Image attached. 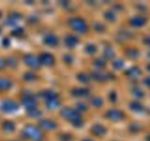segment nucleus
Segmentation results:
<instances>
[{
	"label": "nucleus",
	"mask_w": 150,
	"mask_h": 141,
	"mask_svg": "<svg viewBox=\"0 0 150 141\" xmlns=\"http://www.w3.org/2000/svg\"><path fill=\"white\" fill-rule=\"evenodd\" d=\"M130 107H131V109L133 110H136V111H137V110H140L141 105L139 104H138V103L134 102L130 105Z\"/></svg>",
	"instance_id": "4c0bfd02"
},
{
	"label": "nucleus",
	"mask_w": 150,
	"mask_h": 141,
	"mask_svg": "<svg viewBox=\"0 0 150 141\" xmlns=\"http://www.w3.org/2000/svg\"><path fill=\"white\" fill-rule=\"evenodd\" d=\"M23 135L25 137L32 141H41L43 138L42 130L32 124H28L25 126L23 130Z\"/></svg>",
	"instance_id": "f03ea898"
},
{
	"label": "nucleus",
	"mask_w": 150,
	"mask_h": 141,
	"mask_svg": "<svg viewBox=\"0 0 150 141\" xmlns=\"http://www.w3.org/2000/svg\"><path fill=\"white\" fill-rule=\"evenodd\" d=\"M113 66L116 69H121L124 66V62L122 60H114V63H113Z\"/></svg>",
	"instance_id": "7c9ffc66"
},
{
	"label": "nucleus",
	"mask_w": 150,
	"mask_h": 141,
	"mask_svg": "<svg viewBox=\"0 0 150 141\" xmlns=\"http://www.w3.org/2000/svg\"><path fill=\"white\" fill-rule=\"evenodd\" d=\"M83 141H93V140L91 139H85V140H83Z\"/></svg>",
	"instance_id": "a19ab883"
},
{
	"label": "nucleus",
	"mask_w": 150,
	"mask_h": 141,
	"mask_svg": "<svg viewBox=\"0 0 150 141\" xmlns=\"http://www.w3.org/2000/svg\"><path fill=\"white\" fill-rule=\"evenodd\" d=\"M90 93L89 90L86 88H77L72 90V94L77 97H83L88 95Z\"/></svg>",
	"instance_id": "ddd939ff"
},
{
	"label": "nucleus",
	"mask_w": 150,
	"mask_h": 141,
	"mask_svg": "<svg viewBox=\"0 0 150 141\" xmlns=\"http://www.w3.org/2000/svg\"><path fill=\"white\" fill-rule=\"evenodd\" d=\"M22 104L27 110H29V109L35 108L38 104V101L32 93L29 91H26V93L22 94Z\"/></svg>",
	"instance_id": "20e7f679"
},
{
	"label": "nucleus",
	"mask_w": 150,
	"mask_h": 141,
	"mask_svg": "<svg viewBox=\"0 0 150 141\" xmlns=\"http://www.w3.org/2000/svg\"><path fill=\"white\" fill-rule=\"evenodd\" d=\"M10 141H17V140H10Z\"/></svg>",
	"instance_id": "a18cd8bd"
},
{
	"label": "nucleus",
	"mask_w": 150,
	"mask_h": 141,
	"mask_svg": "<svg viewBox=\"0 0 150 141\" xmlns=\"http://www.w3.org/2000/svg\"><path fill=\"white\" fill-rule=\"evenodd\" d=\"M24 62L29 67L33 69H38L41 66L38 57L32 54H26L24 57Z\"/></svg>",
	"instance_id": "423d86ee"
},
{
	"label": "nucleus",
	"mask_w": 150,
	"mask_h": 141,
	"mask_svg": "<svg viewBox=\"0 0 150 141\" xmlns=\"http://www.w3.org/2000/svg\"><path fill=\"white\" fill-rule=\"evenodd\" d=\"M2 45L4 47H8L10 45V41L8 38H4L2 41Z\"/></svg>",
	"instance_id": "58836bf2"
},
{
	"label": "nucleus",
	"mask_w": 150,
	"mask_h": 141,
	"mask_svg": "<svg viewBox=\"0 0 150 141\" xmlns=\"http://www.w3.org/2000/svg\"><path fill=\"white\" fill-rule=\"evenodd\" d=\"M6 66L5 63V60H3L2 58H0V70L1 69H3Z\"/></svg>",
	"instance_id": "ea45409f"
},
{
	"label": "nucleus",
	"mask_w": 150,
	"mask_h": 141,
	"mask_svg": "<svg viewBox=\"0 0 150 141\" xmlns=\"http://www.w3.org/2000/svg\"><path fill=\"white\" fill-rule=\"evenodd\" d=\"M64 43H65L66 46L67 47L73 48V47H76L78 43H79V38L73 35H67V36H66L65 39H64Z\"/></svg>",
	"instance_id": "f8f14e48"
},
{
	"label": "nucleus",
	"mask_w": 150,
	"mask_h": 141,
	"mask_svg": "<svg viewBox=\"0 0 150 141\" xmlns=\"http://www.w3.org/2000/svg\"><path fill=\"white\" fill-rule=\"evenodd\" d=\"M103 56L106 60H111L115 57V52L111 47H106L103 51Z\"/></svg>",
	"instance_id": "6ab92c4d"
},
{
	"label": "nucleus",
	"mask_w": 150,
	"mask_h": 141,
	"mask_svg": "<svg viewBox=\"0 0 150 141\" xmlns=\"http://www.w3.org/2000/svg\"><path fill=\"white\" fill-rule=\"evenodd\" d=\"M60 114L64 119L71 122L73 126L76 127H81L83 124V120L81 115V113L75 109L69 107H64L61 110Z\"/></svg>",
	"instance_id": "f257e3e1"
},
{
	"label": "nucleus",
	"mask_w": 150,
	"mask_h": 141,
	"mask_svg": "<svg viewBox=\"0 0 150 141\" xmlns=\"http://www.w3.org/2000/svg\"><path fill=\"white\" fill-rule=\"evenodd\" d=\"M2 129L7 132H12L16 129V124L11 120H6L3 123Z\"/></svg>",
	"instance_id": "f3484780"
},
{
	"label": "nucleus",
	"mask_w": 150,
	"mask_h": 141,
	"mask_svg": "<svg viewBox=\"0 0 150 141\" xmlns=\"http://www.w3.org/2000/svg\"><path fill=\"white\" fill-rule=\"evenodd\" d=\"M109 99L110 101L114 102L117 101V93L115 91H111L109 93Z\"/></svg>",
	"instance_id": "c9c22d12"
},
{
	"label": "nucleus",
	"mask_w": 150,
	"mask_h": 141,
	"mask_svg": "<svg viewBox=\"0 0 150 141\" xmlns=\"http://www.w3.org/2000/svg\"><path fill=\"white\" fill-rule=\"evenodd\" d=\"M126 54H127V57H129L130 58H131V59L136 58V57H137V56H138L137 51H136L135 49H133V48H132V49L127 50V53H126Z\"/></svg>",
	"instance_id": "c756f323"
},
{
	"label": "nucleus",
	"mask_w": 150,
	"mask_h": 141,
	"mask_svg": "<svg viewBox=\"0 0 150 141\" xmlns=\"http://www.w3.org/2000/svg\"><path fill=\"white\" fill-rule=\"evenodd\" d=\"M19 108V106L17 103L12 99L4 100L1 104V109L3 112L7 113H14L17 111Z\"/></svg>",
	"instance_id": "39448f33"
},
{
	"label": "nucleus",
	"mask_w": 150,
	"mask_h": 141,
	"mask_svg": "<svg viewBox=\"0 0 150 141\" xmlns=\"http://www.w3.org/2000/svg\"><path fill=\"white\" fill-rule=\"evenodd\" d=\"M147 140H148V141H150V136H149V137H148Z\"/></svg>",
	"instance_id": "79ce46f5"
},
{
	"label": "nucleus",
	"mask_w": 150,
	"mask_h": 141,
	"mask_svg": "<svg viewBox=\"0 0 150 141\" xmlns=\"http://www.w3.org/2000/svg\"><path fill=\"white\" fill-rule=\"evenodd\" d=\"M68 24L71 29L81 33H84L88 30L87 24L81 18H71L69 20Z\"/></svg>",
	"instance_id": "7ed1b4c3"
},
{
	"label": "nucleus",
	"mask_w": 150,
	"mask_h": 141,
	"mask_svg": "<svg viewBox=\"0 0 150 141\" xmlns=\"http://www.w3.org/2000/svg\"><path fill=\"white\" fill-rule=\"evenodd\" d=\"M72 140V135L69 134H64L61 136L62 141H70Z\"/></svg>",
	"instance_id": "f704fd0d"
},
{
	"label": "nucleus",
	"mask_w": 150,
	"mask_h": 141,
	"mask_svg": "<svg viewBox=\"0 0 150 141\" xmlns=\"http://www.w3.org/2000/svg\"><path fill=\"white\" fill-rule=\"evenodd\" d=\"M60 104H61V101L59 99L58 97L45 101V105L48 110H55L60 105Z\"/></svg>",
	"instance_id": "4468645a"
},
{
	"label": "nucleus",
	"mask_w": 150,
	"mask_h": 141,
	"mask_svg": "<svg viewBox=\"0 0 150 141\" xmlns=\"http://www.w3.org/2000/svg\"><path fill=\"white\" fill-rule=\"evenodd\" d=\"M90 102L95 107H100L103 104V100L100 96H94L91 98Z\"/></svg>",
	"instance_id": "aec40b11"
},
{
	"label": "nucleus",
	"mask_w": 150,
	"mask_h": 141,
	"mask_svg": "<svg viewBox=\"0 0 150 141\" xmlns=\"http://www.w3.org/2000/svg\"><path fill=\"white\" fill-rule=\"evenodd\" d=\"M104 16H105V19L109 21H114L117 19V15L116 13L113 10H108L104 13Z\"/></svg>",
	"instance_id": "b1692460"
},
{
	"label": "nucleus",
	"mask_w": 150,
	"mask_h": 141,
	"mask_svg": "<svg viewBox=\"0 0 150 141\" xmlns=\"http://www.w3.org/2000/svg\"><path fill=\"white\" fill-rule=\"evenodd\" d=\"M85 51L88 54H94L96 53L97 47L94 44L89 43L87 45H86V46H85Z\"/></svg>",
	"instance_id": "393cba45"
},
{
	"label": "nucleus",
	"mask_w": 150,
	"mask_h": 141,
	"mask_svg": "<svg viewBox=\"0 0 150 141\" xmlns=\"http://www.w3.org/2000/svg\"><path fill=\"white\" fill-rule=\"evenodd\" d=\"M91 76H92V78H93L95 80L99 81V82L105 80V79L108 77L106 75L103 73L102 72L98 71V70H95V71L92 72V73H91Z\"/></svg>",
	"instance_id": "a211bd4d"
},
{
	"label": "nucleus",
	"mask_w": 150,
	"mask_h": 141,
	"mask_svg": "<svg viewBox=\"0 0 150 141\" xmlns=\"http://www.w3.org/2000/svg\"><path fill=\"white\" fill-rule=\"evenodd\" d=\"M1 12L0 11V17H1Z\"/></svg>",
	"instance_id": "37998d69"
},
{
	"label": "nucleus",
	"mask_w": 150,
	"mask_h": 141,
	"mask_svg": "<svg viewBox=\"0 0 150 141\" xmlns=\"http://www.w3.org/2000/svg\"><path fill=\"white\" fill-rule=\"evenodd\" d=\"M77 78L79 82H82V83H89L91 79L90 76H89V75L85 73H80L77 76Z\"/></svg>",
	"instance_id": "5701e85b"
},
{
	"label": "nucleus",
	"mask_w": 150,
	"mask_h": 141,
	"mask_svg": "<svg viewBox=\"0 0 150 141\" xmlns=\"http://www.w3.org/2000/svg\"><path fill=\"white\" fill-rule=\"evenodd\" d=\"M130 23H131L132 25L136 26H142V25L144 24L145 20L144 18L139 17V16H137V17H134L131 19L130 21Z\"/></svg>",
	"instance_id": "412c9836"
},
{
	"label": "nucleus",
	"mask_w": 150,
	"mask_h": 141,
	"mask_svg": "<svg viewBox=\"0 0 150 141\" xmlns=\"http://www.w3.org/2000/svg\"><path fill=\"white\" fill-rule=\"evenodd\" d=\"M94 64L98 68H103L105 66L106 62H105V60L104 58H98L94 61Z\"/></svg>",
	"instance_id": "a878e982"
},
{
	"label": "nucleus",
	"mask_w": 150,
	"mask_h": 141,
	"mask_svg": "<svg viewBox=\"0 0 150 141\" xmlns=\"http://www.w3.org/2000/svg\"><path fill=\"white\" fill-rule=\"evenodd\" d=\"M6 66H8L11 68H14L17 66V60L15 57H9L5 60Z\"/></svg>",
	"instance_id": "cd10ccee"
},
{
	"label": "nucleus",
	"mask_w": 150,
	"mask_h": 141,
	"mask_svg": "<svg viewBox=\"0 0 150 141\" xmlns=\"http://www.w3.org/2000/svg\"><path fill=\"white\" fill-rule=\"evenodd\" d=\"M1 32V28H0V32Z\"/></svg>",
	"instance_id": "c03bdc74"
},
{
	"label": "nucleus",
	"mask_w": 150,
	"mask_h": 141,
	"mask_svg": "<svg viewBox=\"0 0 150 141\" xmlns=\"http://www.w3.org/2000/svg\"><path fill=\"white\" fill-rule=\"evenodd\" d=\"M106 128L100 123H95L91 128V132L95 136L102 137L106 134Z\"/></svg>",
	"instance_id": "9d476101"
},
{
	"label": "nucleus",
	"mask_w": 150,
	"mask_h": 141,
	"mask_svg": "<svg viewBox=\"0 0 150 141\" xmlns=\"http://www.w3.org/2000/svg\"><path fill=\"white\" fill-rule=\"evenodd\" d=\"M40 65H44V66H53L55 63V58L51 54L48 52H44L40 54L38 57Z\"/></svg>",
	"instance_id": "6e6552de"
},
{
	"label": "nucleus",
	"mask_w": 150,
	"mask_h": 141,
	"mask_svg": "<svg viewBox=\"0 0 150 141\" xmlns=\"http://www.w3.org/2000/svg\"><path fill=\"white\" fill-rule=\"evenodd\" d=\"M23 78L27 82H32V81H35L37 79V76L32 72H26L23 75Z\"/></svg>",
	"instance_id": "bb28decb"
},
{
	"label": "nucleus",
	"mask_w": 150,
	"mask_h": 141,
	"mask_svg": "<svg viewBox=\"0 0 150 141\" xmlns=\"http://www.w3.org/2000/svg\"><path fill=\"white\" fill-rule=\"evenodd\" d=\"M44 43L49 46H56L59 43V39L57 36L54 34H48L44 37Z\"/></svg>",
	"instance_id": "9b49d317"
},
{
	"label": "nucleus",
	"mask_w": 150,
	"mask_h": 141,
	"mask_svg": "<svg viewBox=\"0 0 150 141\" xmlns=\"http://www.w3.org/2000/svg\"><path fill=\"white\" fill-rule=\"evenodd\" d=\"M12 33H13V35H15V36H18V35H21L22 33H23V29L22 28H16V29H14V30L12 32Z\"/></svg>",
	"instance_id": "e433bc0d"
},
{
	"label": "nucleus",
	"mask_w": 150,
	"mask_h": 141,
	"mask_svg": "<svg viewBox=\"0 0 150 141\" xmlns=\"http://www.w3.org/2000/svg\"><path fill=\"white\" fill-rule=\"evenodd\" d=\"M40 95L42 96V98H43L45 101H48V100L51 99V98H57L58 97L57 94L55 92H54L53 90H43L41 93Z\"/></svg>",
	"instance_id": "dca6fc26"
},
{
	"label": "nucleus",
	"mask_w": 150,
	"mask_h": 141,
	"mask_svg": "<svg viewBox=\"0 0 150 141\" xmlns=\"http://www.w3.org/2000/svg\"><path fill=\"white\" fill-rule=\"evenodd\" d=\"M105 29V26L102 23H96L95 25V29L98 32H104Z\"/></svg>",
	"instance_id": "473e14b6"
},
{
	"label": "nucleus",
	"mask_w": 150,
	"mask_h": 141,
	"mask_svg": "<svg viewBox=\"0 0 150 141\" xmlns=\"http://www.w3.org/2000/svg\"><path fill=\"white\" fill-rule=\"evenodd\" d=\"M77 111L79 113H83L88 110V106L83 102H79L77 104Z\"/></svg>",
	"instance_id": "c85d7f7f"
},
{
	"label": "nucleus",
	"mask_w": 150,
	"mask_h": 141,
	"mask_svg": "<svg viewBox=\"0 0 150 141\" xmlns=\"http://www.w3.org/2000/svg\"><path fill=\"white\" fill-rule=\"evenodd\" d=\"M40 129L45 131H52L57 129V124L51 119H42L39 122Z\"/></svg>",
	"instance_id": "1a4fd4ad"
},
{
	"label": "nucleus",
	"mask_w": 150,
	"mask_h": 141,
	"mask_svg": "<svg viewBox=\"0 0 150 141\" xmlns=\"http://www.w3.org/2000/svg\"><path fill=\"white\" fill-rule=\"evenodd\" d=\"M27 115L31 118H39L41 115V111L37 109V107L27 110Z\"/></svg>",
	"instance_id": "4be33fe9"
},
{
	"label": "nucleus",
	"mask_w": 150,
	"mask_h": 141,
	"mask_svg": "<svg viewBox=\"0 0 150 141\" xmlns=\"http://www.w3.org/2000/svg\"><path fill=\"white\" fill-rule=\"evenodd\" d=\"M12 82L5 77L0 78V90H8L11 88Z\"/></svg>",
	"instance_id": "2eb2a0df"
},
{
	"label": "nucleus",
	"mask_w": 150,
	"mask_h": 141,
	"mask_svg": "<svg viewBox=\"0 0 150 141\" xmlns=\"http://www.w3.org/2000/svg\"><path fill=\"white\" fill-rule=\"evenodd\" d=\"M63 60H64V63H67V64H71L73 62V56L70 55V54H64V57H63Z\"/></svg>",
	"instance_id": "2f4dec72"
},
{
	"label": "nucleus",
	"mask_w": 150,
	"mask_h": 141,
	"mask_svg": "<svg viewBox=\"0 0 150 141\" xmlns=\"http://www.w3.org/2000/svg\"><path fill=\"white\" fill-rule=\"evenodd\" d=\"M105 116L108 118L109 120L113 121H120L124 118V113L122 111L117 109H111L107 111L105 113Z\"/></svg>",
	"instance_id": "0eeeda50"
},
{
	"label": "nucleus",
	"mask_w": 150,
	"mask_h": 141,
	"mask_svg": "<svg viewBox=\"0 0 150 141\" xmlns=\"http://www.w3.org/2000/svg\"><path fill=\"white\" fill-rule=\"evenodd\" d=\"M139 71L138 69H136V68H132L131 69H130L128 71V75L130 76H136L139 74Z\"/></svg>",
	"instance_id": "72a5a7b5"
}]
</instances>
